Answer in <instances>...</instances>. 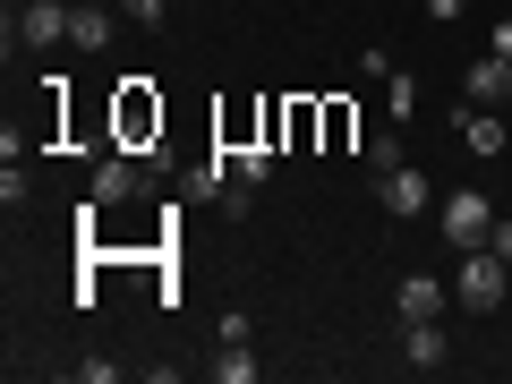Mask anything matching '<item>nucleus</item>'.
<instances>
[{
  "label": "nucleus",
  "mask_w": 512,
  "mask_h": 384,
  "mask_svg": "<svg viewBox=\"0 0 512 384\" xmlns=\"http://www.w3.org/2000/svg\"><path fill=\"white\" fill-rule=\"evenodd\" d=\"M111 35H120V18H111V9H94V0H77V26H69L77 52H103Z\"/></svg>",
  "instance_id": "10"
},
{
  "label": "nucleus",
  "mask_w": 512,
  "mask_h": 384,
  "mask_svg": "<svg viewBox=\"0 0 512 384\" xmlns=\"http://www.w3.org/2000/svg\"><path fill=\"white\" fill-rule=\"evenodd\" d=\"M495 52H504V60H512V18H495Z\"/></svg>",
  "instance_id": "18"
},
{
  "label": "nucleus",
  "mask_w": 512,
  "mask_h": 384,
  "mask_svg": "<svg viewBox=\"0 0 512 384\" xmlns=\"http://www.w3.org/2000/svg\"><path fill=\"white\" fill-rule=\"evenodd\" d=\"M205 376H214V384H256V359H248V342H222L214 359H205Z\"/></svg>",
  "instance_id": "11"
},
{
  "label": "nucleus",
  "mask_w": 512,
  "mask_h": 384,
  "mask_svg": "<svg viewBox=\"0 0 512 384\" xmlns=\"http://www.w3.org/2000/svg\"><path fill=\"white\" fill-rule=\"evenodd\" d=\"M137 188H146V171L128 163V154H103V163H94V188H86V197H94V205H128Z\"/></svg>",
  "instance_id": "6"
},
{
  "label": "nucleus",
  "mask_w": 512,
  "mask_h": 384,
  "mask_svg": "<svg viewBox=\"0 0 512 384\" xmlns=\"http://www.w3.org/2000/svg\"><path fill=\"white\" fill-rule=\"evenodd\" d=\"M487 248H495V256L512 265V214H495V239H487Z\"/></svg>",
  "instance_id": "16"
},
{
  "label": "nucleus",
  "mask_w": 512,
  "mask_h": 384,
  "mask_svg": "<svg viewBox=\"0 0 512 384\" xmlns=\"http://www.w3.org/2000/svg\"><path fill=\"white\" fill-rule=\"evenodd\" d=\"M461 137H470V154H512V128L478 103H461Z\"/></svg>",
  "instance_id": "9"
},
{
  "label": "nucleus",
  "mask_w": 512,
  "mask_h": 384,
  "mask_svg": "<svg viewBox=\"0 0 512 384\" xmlns=\"http://www.w3.org/2000/svg\"><path fill=\"white\" fill-rule=\"evenodd\" d=\"M436 231H444V248L470 256V248H487V239H495V205L478 197V188H453V197L436 205Z\"/></svg>",
  "instance_id": "3"
},
{
  "label": "nucleus",
  "mask_w": 512,
  "mask_h": 384,
  "mask_svg": "<svg viewBox=\"0 0 512 384\" xmlns=\"http://www.w3.org/2000/svg\"><path fill=\"white\" fill-rule=\"evenodd\" d=\"M402 163H410V146H402V120H393L384 137H367V171L384 180V171H402Z\"/></svg>",
  "instance_id": "12"
},
{
  "label": "nucleus",
  "mask_w": 512,
  "mask_h": 384,
  "mask_svg": "<svg viewBox=\"0 0 512 384\" xmlns=\"http://www.w3.org/2000/svg\"><path fill=\"white\" fill-rule=\"evenodd\" d=\"M69 26H77V0H26V9H9V52H60V43H69Z\"/></svg>",
  "instance_id": "1"
},
{
  "label": "nucleus",
  "mask_w": 512,
  "mask_h": 384,
  "mask_svg": "<svg viewBox=\"0 0 512 384\" xmlns=\"http://www.w3.org/2000/svg\"><path fill=\"white\" fill-rule=\"evenodd\" d=\"M222 171H231V180H248V188H265L274 154H265V146H231V154H222Z\"/></svg>",
  "instance_id": "13"
},
{
  "label": "nucleus",
  "mask_w": 512,
  "mask_h": 384,
  "mask_svg": "<svg viewBox=\"0 0 512 384\" xmlns=\"http://www.w3.org/2000/svg\"><path fill=\"white\" fill-rule=\"evenodd\" d=\"M94 9H120V0H94Z\"/></svg>",
  "instance_id": "19"
},
{
  "label": "nucleus",
  "mask_w": 512,
  "mask_h": 384,
  "mask_svg": "<svg viewBox=\"0 0 512 384\" xmlns=\"http://www.w3.org/2000/svg\"><path fill=\"white\" fill-rule=\"evenodd\" d=\"M504 94H512V60H504V52H487V60H470V69H461V103L495 111Z\"/></svg>",
  "instance_id": "5"
},
{
  "label": "nucleus",
  "mask_w": 512,
  "mask_h": 384,
  "mask_svg": "<svg viewBox=\"0 0 512 384\" xmlns=\"http://www.w3.org/2000/svg\"><path fill=\"white\" fill-rule=\"evenodd\" d=\"M504 163H512V154H504Z\"/></svg>",
  "instance_id": "20"
},
{
  "label": "nucleus",
  "mask_w": 512,
  "mask_h": 384,
  "mask_svg": "<svg viewBox=\"0 0 512 384\" xmlns=\"http://www.w3.org/2000/svg\"><path fill=\"white\" fill-rule=\"evenodd\" d=\"M402 359L419 367V376H436V367L453 359V342H444V316H436V325H402Z\"/></svg>",
  "instance_id": "8"
},
{
  "label": "nucleus",
  "mask_w": 512,
  "mask_h": 384,
  "mask_svg": "<svg viewBox=\"0 0 512 384\" xmlns=\"http://www.w3.org/2000/svg\"><path fill=\"white\" fill-rule=\"evenodd\" d=\"M384 111H393V120H419V77H384Z\"/></svg>",
  "instance_id": "14"
},
{
  "label": "nucleus",
  "mask_w": 512,
  "mask_h": 384,
  "mask_svg": "<svg viewBox=\"0 0 512 384\" xmlns=\"http://www.w3.org/2000/svg\"><path fill=\"white\" fill-rule=\"evenodd\" d=\"M461 9H470V0H427V18H436V26H453Z\"/></svg>",
  "instance_id": "17"
},
{
  "label": "nucleus",
  "mask_w": 512,
  "mask_h": 384,
  "mask_svg": "<svg viewBox=\"0 0 512 384\" xmlns=\"http://www.w3.org/2000/svg\"><path fill=\"white\" fill-rule=\"evenodd\" d=\"M376 205H384V214H402V222L427 214V171H410V163L384 171V180H376Z\"/></svg>",
  "instance_id": "7"
},
{
  "label": "nucleus",
  "mask_w": 512,
  "mask_h": 384,
  "mask_svg": "<svg viewBox=\"0 0 512 384\" xmlns=\"http://www.w3.org/2000/svg\"><path fill=\"white\" fill-rule=\"evenodd\" d=\"M444 308H453V282H436V274H410L402 291H393V316H402V325H436Z\"/></svg>",
  "instance_id": "4"
},
{
  "label": "nucleus",
  "mask_w": 512,
  "mask_h": 384,
  "mask_svg": "<svg viewBox=\"0 0 512 384\" xmlns=\"http://www.w3.org/2000/svg\"><path fill=\"white\" fill-rule=\"evenodd\" d=\"M504 282H512L504 256H495V248H470V256H461V274H453V299H461L470 316H495V308H504Z\"/></svg>",
  "instance_id": "2"
},
{
  "label": "nucleus",
  "mask_w": 512,
  "mask_h": 384,
  "mask_svg": "<svg viewBox=\"0 0 512 384\" xmlns=\"http://www.w3.org/2000/svg\"><path fill=\"white\" fill-rule=\"evenodd\" d=\"M120 9H128L137 26H163V18H171V0H120Z\"/></svg>",
  "instance_id": "15"
}]
</instances>
